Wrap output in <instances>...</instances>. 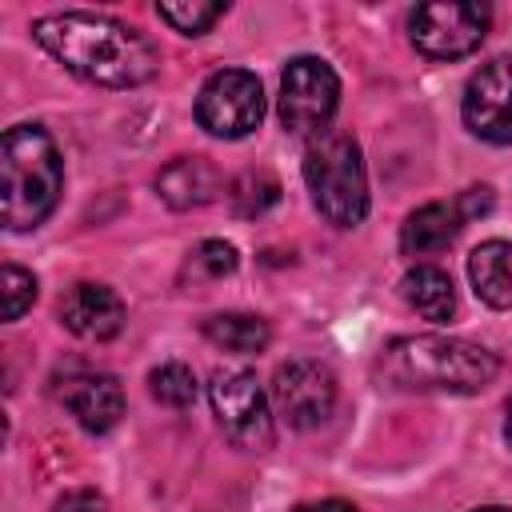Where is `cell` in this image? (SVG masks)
<instances>
[{"instance_id": "6da1fadb", "label": "cell", "mask_w": 512, "mask_h": 512, "mask_svg": "<svg viewBox=\"0 0 512 512\" xmlns=\"http://www.w3.org/2000/svg\"><path fill=\"white\" fill-rule=\"evenodd\" d=\"M32 40L72 76L100 88H140L160 72L156 44L124 20L100 12H52L32 24Z\"/></svg>"}, {"instance_id": "7a4b0ae2", "label": "cell", "mask_w": 512, "mask_h": 512, "mask_svg": "<svg viewBox=\"0 0 512 512\" xmlns=\"http://www.w3.org/2000/svg\"><path fill=\"white\" fill-rule=\"evenodd\" d=\"M376 372L400 392H480L496 380L500 360L484 344L456 336H396L380 348Z\"/></svg>"}, {"instance_id": "3957f363", "label": "cell", "mask_w": 512, "mask_h": 512, "mask_svg": "<svg viewBox=\"0 0 512 512\" xmlns=\"http://www.w3.org/2000/svg\"><path fill=\"white\" fill-rule=\"evenodd\" d=\"M64 192V160L48 128L12 124L0 140V212L8 232L40 228Z\"/></svg>"}, {"instance_id": "277c9868", "label": "cell", "mask_w": 512, "mask_h": 512, "mask_svg": "<svg viewBox=\"0 0 512 512\" xmlns=\"http://www.w3.org/2000/svg\"><path fill=\"white\" fill-rule=\"evenodd\" d=\"M304 184L316 212L336 228H356L368 216V172L360 144L348 132H320L304 148Z\"/></svg>"}, {"instance_id": "5b68a950", "label": "cell", "mask_w": 512, "mask_h": 512, "mask_svg": "<svg viewBox=\"0 0 512 512\" xmlns=\"http://www.w3.org/2000/svg\"><path fill=\"white\" fill-rule=\"evenodd\" d=\"M208 400H212V412H216L224 436L236 448H244V452L272 448V440H276L272 408H268V396H264L256 372H248V368H216L212 380H208Z\"/></svg>"}, {"instance_id": "8992f818", "label": "cell", "mask_w": 512, "mask_h": 512, "mask_svg": "<svg viewBox=\"0 0 512 512\" xmlns=\"http://www.w3.org/2000/svg\"><path fill=\"white\" fill-rule=\"evenodd\" d=\"M492 8L472 4V0H440V4H420L408 16V40L420 56L428 60H460L480 48L488 36Z\"/></svg>"}, {"instance_id": "52a82bcc", "label": "cell", "mask_w": 512, "mask_h": 512, "mask_svg": "<svg viewBox=\"0 0 512 512\" xmlns=\"http://www.w3.org/2000/svg\"><path fill=\"white\" fill-rule=\"evenodd\" d=\"M264 120V88L260 76L248 68H220L200 84L196 96V124L208 136L240 140L256 132Z\"/></svg>"}, {"instance_id": "ba28073f", "label": "cell", "mask_w": 512, "mask_h": 512, "mask_svg": "<svg viewBox=\"0 0 512 512\" xmlns=\"http://www.w3.org/2000/svg\"><path fill=\"white\" fill-rule=\"evenodd\" d=\"M340 104V80L328 60L296 56L280 76V124L292 136H320Z\"/></svg>"}, {"instance_id": "9c48e42d", "label": "cell", "mask_w": 512, "mask_h": 512, "mask_svg": "<svg viewBox=\"0 0 512 512\" xmlns=\"http://www.w3.org/2000/svg\"><path fill=\"white\" fill-rule=\"evenodd\" d=\"M272 404L292 428H320L336 408V372L324 360L296 356L276 368Z\"/></svg>"}, {"instance_id": "30bf717a", "label": "cell", "mask_w": 512, "mask_h": 512, "mask_svg": "<svg viewBox=\"0 0 512 512\" xmlns=\"http://www.w3.org/2000/svg\"><path fill=\"white\" fill-rule=\"evenodd\" d=\"M460 116L472 136L488 144H512V56H492L468 76Z\"/></svg>"}, {"instance_id": "8fae6325", "label": "cell", "mask_w": 512, "mask_h": 512, "mask_svg": "<svg viewBox=\"0 0 512 512\" xmlns=\"http://www.w3.org/2000/svg\"><path fill=\"white\" fill-rule=\"evenodd\" d=\"M56 396L76 416V424L84 432H96V436L112 432L124 416V388L108 372H72L60 380Z\"/></svg>"}, {"instance_id": "7c38bea8", "label": "cell", "mask_w": 512, "mask_h": 512, "mask_svg": "<svg viewBox=\"0 0 512 512\" xmlns=\"http://www.w3.org/2000/svg\"><path fill=\"white\" fill-rule=\"evenodd\" d=\"M60 324L80 340H112L124 328V300L108 284L80 280L60 300Z\"/></svg>"}, {"instance_id": "4fadbf2b", "label": "cell", "mask_w": 512, "mask_h": 512, "mask_svg": "<svg viewBox=\"0 0 512 512\" xmlns=\"http://www.w3.org/2000/svg\"><path fill=\"white\" fill-rule=\"evenodd\" d=\"M156 192L168 208L184 212V208H200L220 192V172L204 160V156H176L160 168L156 176Z\"/></svg>"}, {"instance_id": "5bb4252c", "label": "cell", "mask_w": 512, "mask_h": 512, "mask_svg": "<svg viewBox=\"0 0 512 512\" xmlns=\"http://www.w3.org/2000/svg\"><path fill=\"white\" fill-rule=\"evenodd\" d=\"M460 228H464V216H460L456 200L452 204L432 200V204L408 212V220L400 224V248H404V256H432V252L448 248L460 236Z\"/></svg>"}, {"instance_id": "9a60e30c", "label": "cell", "mask_w": 512, "mask_h": 512, "mask_svg": "<svg viewBox=\"0 0 512 512\" xmlns=\"http://www.w3.org/2000/svg\"><path fill=\"white\" fill-rule=\"evenodd\" d=\"M468 280L488 308L508 312L512 308V244L508 240L476 244L468 256Z\"/></svg>"}, {"instance_id": "2e32d148", "label": "cell", "mask_w": 512, "mask_h": 512, "mask_svg": "<svg viewBox=\"0 0 512 512\" xmlns=\"http://www.w3.org/2000/svg\"><path fill=\"white\" fill-rule=\"evenodd\" d=\"M400 296L408 300V308L432 324H448L456 316V288L452 276L436 264H416L412 272H404L400 280Z\"/></svg>"}, {"instance_id": "e0dca14e", "label": "cell", "mask_w": 512, "mask_h": 512, "mask_svg": "<svg viewBox=\"0 0 512 512\" xmlns=\"http://www.w3.org/2000/svg\"><path fill=\"white\" fill-rule=\"evenodd\" d=\"M204 336L224 348V352H240V356H252V352H264L268 340H272V328L268 320L252 316V312H216L204 320Z\"/></svg>"}, {"instance_id": "ac0fdd59", "label": "cell", "mask_w": 512, "mask_h": 512, "mask_svg": "<svg viewBox=\"0 0 512 512\" xmlns=\"http://www.w3.org/2000/svg\"><path fill=\"white\" fill-rule=\"evenodd\" d=\"M228 200H232V212L244 216V220L264 216L280 200V180L272 172H264V168H252V172H244V176H236L228 184Z\"/></svg>"}, {"instance_id": "d6986e66", "label": "cell", "mask_w": 512, "mask_h": 512, "mask_svg": "<svg viewBox=\"0 0 512 512\" xmlns=\"http://www.w3.org/2000/svg\"><path fill=\"white\" fill-rule=\"evenodd\" d=\"M148 392L168 408H188L196 400V372L180 360H168L148 372Z\"/></svg>"}, {"instance_id": "ffe728a7", "label": "cell", "mask_w": 512, "mask_h": 512, "mask_svg": "<svg viewBox=\"0 0 512 512\" xmlns=\"http://www.w3.org/2000/svg\"><path fill=\"white\" fill-rule=\"evenodd\" d=\"M156 12H160V20H168L180 36H204L224 12H228V4H204V0H164V4H156Z\"/></svg>"}, {"instance_id": "44dd1931", "label": "cell", "mask_w": 512, "mask_h": 512, "mask_svg": "<svg viewBox=\"0 0 512 512\" xmlns=\"http://www.w3.org/2000/svg\"><path fill=\"white\" fill-rule=\"evenodd\" d=\"M236 264H240V256H236V248L228 240H204V244H196L188 252L184 272L192 280H220V276H232Z\"/></svg>"}, {"instance_id": "7402d4cb", "label": "cell", "mask_w": 512, "mask_h": 512, "mask_svg": "<svg viewBox=\"0 0 512 512\" xmlns=\"http://www.w3.org/2000/svg\"><path fill=\"white\" fill-rule=\"evenodd\" d=\"M0 292H4V320H20L36 300V276L20 264H4Z\"/></svg>"}, {"instance_id": "603a6c76", "label": "cell", "mask_w": 512, "mask_h": 512, "mask_svg": "<svg viewBox=\"0 0 512 512\" xmlns=\"http://www.w3.org/2000/svg\"><path fill=\"white\" fill-rule=\"evenodd\" d=\"M52 512H104V496L96 488H68L52 504Z\"/></svg>"}, {"instance_id": "cb8c5ba5", "label": "cell", "mask_w": 512, "mask_h": 512, "mask_svg": "<svg viewBox=\"0 0 512 512\" xmlns=\"http://www.w3.org/2000/svg\"><path fill=\"white\" fill-rule=\"evenodd\" d=\"M456 208H460V216H464V220H472V216L488 212V208H492V188H488V184H480V188H468V192H460Z\"/></svg>"}, {"instance_id": "d4e9b609", "label": "cell", "mask_w": 512, "mask_h": 512, "mask_svg": "<svg viewBox=\"0 0 512 512\" xmlns=\"http://www.w3.org/2000/svg\"><path fill=\"white\" fill-rule=\"evenodd\" d=\"M292 512H360L356 504H348V500H308V504H296Z\"/></svg>"}, {"instance_id": "484cf974", "label": "cell", "mask_w": 512, "mask_h": 512, "mask_svg": "<svg viewBox=\"0 0 512 512\" xmlns=\"http://www.w3.org/2000/svg\"><path fill=\"white\" fill-rule=\"evenodd\" d=\"M504 440H508V448H512V400H508V408H504Z\"/></svg>"}, {"instance_id": "4316f807", "label": "cell", "mask_w": 512, "mask_h": 512, "mask_svg": "<svg viewBox=\"0 0 512 512\" xmlns=\"http://www.w3.org/2000/svg\"><path fill=\"white\" fill-rule=\"evenodd\" d=\"M472 512H512V508H504V504H484V508H472Z\"/></svg>"}]
</instances>
